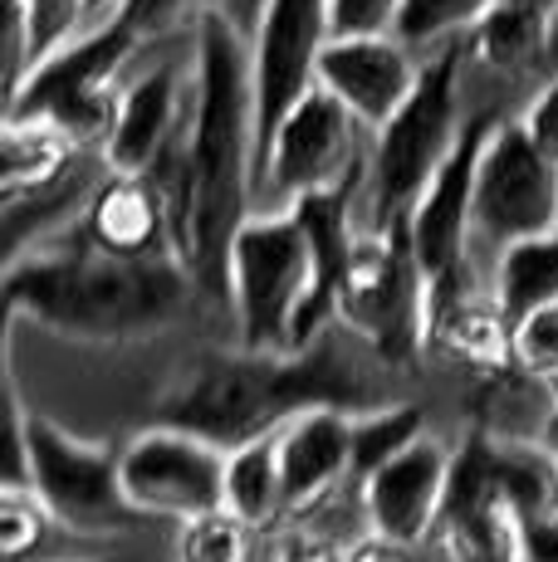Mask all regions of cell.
I'll use <instances>...</instances> for the list:
<instances>
[{
    "mask_svg": "<svg viewBox=\"0 0 558 562\" xmlns=\"http://www.w3.org/2000/svg\"><path fill=\"white\" fill-rule=\"evenodd\" d=\"M260 187L255 59L245 35L221 15H197V108L187 123V240L181 265L201 299H225L231 245L250 221Z\"/></svg>",
    "mask_w": 558,
    "mask_h": 562,
    "instance_id": "cell-1",
    "label": "cell"
},
{
    "mask_svg": "<svg viewBox=\"0 0 558 562\" xmlns=\"http://www.w3.org/2000/svg\"><path fill=\"white\" fill-rule=\"evenodd\" d=\"M201 294L177 255H109L74 235L5 259L10 323H35L69 342H133L181 318Z\"/></svg>",
    "mask_w": 558,
    "mask_h": 562,
    "instance_id": "cell-2",
    "label": "cell"
},
{
    "mask_svg": "<svg viewBox=\"0 0 558 562\" xmlns=\"http://www.w3.org/2000/svg\"><path fill=\"white\" fill-rule=\"evenodd\" d=\"M314 406H343V411L382 406V392L343 352L334 328L304 352H260V348L197 352L177 372L157 416L235 450L245 440L275 436L284 420H294L299 411Z\"/></svg>",
    "mask_w": 558,
    "mask_h": 562,
    "instance_id": "cell-3",
    "label": "cell"
},
{
    "mask_svg": "<svg viewBox=\"0 0 558 562\" xmlns=\"http://www.w3.org/2000/svg\"><path fill=\"white\" fill-rule=\"evenodd\" d=\"M466 40H446L422 64L412 99L378 127V143L368 153V231H392L412 221V205L450 157L460 137V59Z\"/></svg>",
    "mask_w": 558,
    "mask_h": 562,
    "instance_id": "cell-4",
    "label": "cell"
},
{
    "mask_svg": "<svg viewBox=\"0 0 558 562\" xmlns=\"http://www.w3.org/2000/svg\"><path fill=\"white\" fill-rule=\"evenodd\" d=\"M314 299V250L299 215H250L231 245L225 304L235 318V342L260 352H304V318Z\"/></svg>",
    "mask_w": 558,
    "mask_h": 562,
    "instance_id": "cell-5",
    "label": "cell"
},
{
    "mask_svg": "<svg viewBox=\"0 0 558 562\" xmlns=\"http://www.w3.org/2000/svg\"><path fill=\"white\" fill-rule=\"evenodd\" d=\"M143 40L123 25V20H103L99 30L69 40L64 49H55L49 59H40L25 79L10 89L5 117H40L55 123L59 133H69L79 147H103L113 133L118 103V74L133 59V49Z\"/></svg>",
    "mask_w": 558,
    "mask_h": 562,
    "instance_id": "cell-6",
    "label": "cell"
},
{
    "mask_svg": "<svg viewBox=\"0 0 558 562\" xmlns=\"http://www.w3.org/2000/svg\"><path fill=\"white\" fill-rule=\"evenodd\" d=\"M338 323L392 367L426 352V279L412 250V221L392 231L362 225L338 289Z\"/></svg>",
    "mask_w": 558,
    "mask_h": 562,
    "instance_id": "cell-7",
    "label": "cell"
},
{
    "mask_svg": "<svg viewBox=\"0 0 558 562\" xmlns=\"http://www.w3.org/2000/svg\"><path fill=\"white\" fill-rule=\"evenodd\" d=\"M30 430V490L40 494L59 528L79 538H109L143 524L123 490V450L83 440L59 420L25 411Z\"/></svg>",
    "mask_w": 558,
    "mask_h": 562,
    "instance_id": "cell-8",
    "label": "cell"
},
{
    "mask_svg": "<svg viewBox=\"0 0 558 562\" xmlns=\"http://www.w3.org/2000/svg\"><path fill=\"white\" fill-rule=\"evenodd\" d=\"M558 231V161H549L524 133L520 117H500L486 137L470 201V245L534 240Z\"/></svg>",
    "mask_w": 558,
    "mask_h": 562,
    "instance_id": "cell-9",
    "label": "cell"
},
{
    "mask_svg": "<svg viewBox=\"0 0 558 562\" xmlns=\"http://www.w3.org/2000/svg\"><path fill=\"white\" fill-rule=\"evenodd\" d=\"M123 490L143 518H187L225 504V446L157 420L123 446Z\"/></svg>",
    "mask_w": 558,
    "mask_h": 562,
    "instance_id": "cell-10",
    "label": "cell"
},
{
    "mask_svg": "<svg viewBox=\"0 0 558 562\" xmlns=\"http://www.w3.org/2000/svg\"><path fill=\"white\" fill-rule=\"evenodd\" d=\"M358 117L328 89H309L275 127L260 161V187L275 201H299L309 191H328L343 181H362L368 161L358 157Z\"/></svg>",
    "mask_w": 558,
    "mask_h": 562,
    "instance_id": "cell-11",
    "label": "cell"
},
{
    "mask_svg": "<svg viewBox=\"0 0 558 562\" xmlns=\"http://www.w3.org/2000/svg\"><path fill=\"white\" fill-rule=\"evenodd\" d=\"M334 40L328 0H270L255 30V127H260V161L284 113L314 89L319 49Z\"/></svg>",
    "mask_w": 558,
    "mask_h": 562,
    "instance_id": "cell-12",
    "label": "cell"
},
{
    "mask_svg": "<svg viewBox=\"0 0 558 562\" xmlns=\"http://www.w3.org/2000/svg\"><path fill=\"white\" fill-rule=\"evenodd\" d=\"M500 117L495 113H476L460 127L450 157L436 167V177L426 181V191L412 205V250L422 265V279L456 274L470 265V201H476V167L486 153V137Z\"/></svg>",
    "mask_w": 558,
    "mask_h": 562,
    "instance_id": "cell-13",
    "label": "cell"
},
{
    "mask_svg": "<svg viewBox=\"0 0 558 562\" xmlns=\"http://www.w3.org/2000/svg\"><path fill=\"white\" fill-rule=\"evenodd\" d=\"M422 64L412 59V45L397 35H334L319 49L314 83L378 133L382 123L412 99Z\"/></svg>",
    "mask_w": 558,
    "mask_h": 562,
    "instance_id": "cell-14",
    "label": "cell"
},
{
    "mask_svg": "<svg viewBox=\"0 0 558 562\" xmlns=\"http://www.w3.org/2000/svg\"><path fill=\"white\" fill-rule=\"evenodd\" d=\"M450 456H456L450 446L422 436L416 446H406L402 456L378 464V470L358 484L362 514H368L372 533L422 548L426 538L436 533V524H442V504H446V484H450Z\"/></svg>",
    "mask_w": 558,
    "mask_h": 562,
    "instance_id": "cell-15",
    "label": "cell"
},
{
    "mask_svg": "<svg viewBox=\"0 0 558 562\" xmlns=\"http://www.w3.org/2000/svg\"><path fill=\"white\" fill-rule=\"evenodd\" d=\"M426 352H442L460 367H480L490 376L514 367V323L495 294L476 289L470 265L426 284Z\"/></svg>",
    "mask_w": 558,
    "mask_h": 562,
    "instance_id": "cell-16",
    "label": "cell"
},
{
    "mask_svg": "<svg viewBox=\"0 0 558 562\" xmlns=\"http://www.w3.org/2000/svg\"><path fill=\"white\" fill-rule=\"evenodd\" d=\"M275 456L284 474V509L289 518L319 514L353 474V411L314 406L275 430Z\"/></svg>",
    "mask_w": 558,
    "mask_h": 562,
    "instance_id": "cell-17",
    "label": "cell"
},
{
    "mask_svg": "<svg viewBox=\"0 0 558 562\" xmlns=\"http://www.w3.org/2000/svg\"><path fill=\"white\" fill-rule=\"evenodd\" d=\"M181 137V83L171 64H157L143 79H133L118 103L113 133L99 147L103 167L123 171V177H147L157 161L167 157V147Z\"/></svg>",
    "mask_w": 558,
    "mask_h": 562,
    "instance_id": "cell-18",
    "label": "cell"
},
{
    "mask_svg": "<svg viewBox=\"0 0 558 562\" xmlns=\"http://www.w3.org/2000/svg\"><path fill=\"white\" fill-rule=\"evenodd\" d=\"M83 235L109 255H177L171 250V215L153 177L109 171L103 187L89 191Z\"/></svg>",
    "mask_w": 558,
    "mask_h": 562,
    "instance_id": "cell-19",
    "label": "cell"
},
{
    "mask_svg": "<svg viewBox=\"0 0 558 562\" xmlns=\"http://www.w3.org/2000/svg\"><path fill=\"white\" fill-rule=\"evenodd\" d=\"M83 147L55 123L40 117H5L0 137V201H25L74 177Z\"/></svg>",
    "mask_w": 558,
    "mask_h": 562,
    "instance_id": "cell-20",
    "label": "cell"
},
{
    "mask_svg": "<svg viewBox=\"0 0 558 562\" xmlns=\"http://www.w3.org/2000/svg\"><path fill=\"white\" fill-rule=\"evenodd\" d=\"M549 45H554V15L539 5H524V0H495L466 35L470 59L490 64L500 74H520L529 64H539L544 54H554Z\"/></svg>",
    "mask_w": 558,
    "mask_h": 562,
    "instance_id": "cell-21",
    "label": "cell"
},
{
    "mask_svg": "<svg viewBox=\"0 0 558 562\" xmlns=\"http://www.w3.org/2000/svg\"><path fill=\"white\" fill-rule=\"evenodd\" d=\"M225 509L241 514L250 528H275L284 509V474H279L275 436L245 440V446L225 450Z\"/></svg>",
    "mask_w": 558,
    "mask_h": 562,
    "instance_id": "cell-22",
    "label": "cell"
},
{
    "mask_svg": "<svg viewBox=\"0 0 558 562\" xmlns=\"http://www.w3.org/2000/svg\"><path fill=\"white\" fill-rule=\"evenodd\" d=\"M495 299L510 313V323H520L524 313L558 299V231L534 235V240H514L500 250L495 269Z\"/></svg>",
    "mask_w": 558,
    "mask_h": 562,
    "instance_id": "cell-23",
    "label": "cell"
},
{
    "mask_svg": "<svg viewBox=\"0 0 558 562\" xmlns=\"http://www.w3.org/2000/svg\"><path fill=\"white\" fill-rule=\"evenodd\" d=\"M422 436H426V411L416 402H382L368 411H353V474H358V484L378 464H388L406 446H416Z\"/></svg>",
    "mask_w": 558,
    "mask_h": 562,
    "instance_id": "cell-24",
    "label": "cell"
},
{
    "mask_svg": "<svg viewBox=\"0 0 558 562\" xmlns=\"http://www.w3.org/2000/svg\"><path fill=\"white\" fill-rule=\"evenodd\" d=\"M255 533L241 514L207 509L187 524H177V543H171V558L177 562H250L255 558Z\"/></svg>",
    "mask_w": 558,
    "mask_h": 562,
    "instance_id": "cell-25",
    "label": "cell"
},
{
    "mask_svg": "<svg viewBox=\"0 0 558 562\" xmlns=\"http://www.w3.org/2000/svg\"><path fill=\"white\" fill-rule=\"evenodd\" d=\"M490 5H495V0H402L397 40H406L412 49L446 45V40L470 35V25H476Z\"/></svg>",
    "mask_w": 558,
    "mask_h": 562,
    "instance_id": "cell-26",
    "label": "cell"
},
{
    "mask_svg": "<svg viewBox=\"0 0 558 562\" xmlns=\"http://www.w3.org/2000/svg\"><path fill=\"white\" fill-rule=\"evenodd\" d=\"M55 514L40 504L35 490H5L0 494V558L5 562H30L45 548Z\"/></svg>",
    "mask_w": 558,
    "mask_h": 562,
    "instance_id": "cell-27",
    "label": "cell"
},
{
    "mask_svg": "<svg viewBox=\"0 0 558 562\" xmlns=\"http://www.w3.org/2000/svg\"><path fill=\"white\" fill-rule=\"evenodd\" d=\"M514 372L539 376V382L558 372V299L514 323Z\"/></svg>",
    "mask_w": 558,
    "mask_h": 562,
    "instance_id": "cell-28",
    "label": "cell"
},
{
    "mask_svg": "<svg viewBox=\"0 0 558 562\" xmlns=\"http://www.w3.org/2000/svg\"><path fill=\"white\" fill-rule=\"evenodd\" d=\"M402 0H328L334 35H397Z\"/></svg>",
    "mask_w": 558,
    "mask_h": 562,
    "instance_id": "cell-29",
    "label": "cell"
},
{
    "mask_svg": "<svg viewBox=\"0 0 558 562\" xmlns=\"http://www.w3.org/2000/svg\"><path fill=\"white\" fill-rule=\"evenodd\" d=\"M270 562H353V543L309 533V528H284L270 548Z\"/></svg>",
    "mask_w": 558,
    "mask_h": 562,
    "instance_id": "cell-30",
    "label": "cell"
},
{
    "mask_svg": "<svg viewBox=\"0 0 558 562\" xmlns=\"http://www.w3.org/2000/svg\"><path fill=\"white\" fill-rule=\"evenodd\" d=\"M520 123H524V133L534 137V147H539L549 161H558V79H549L539 93H534Z\"/></svg>",
    "mask_w": 558,
    "mask_h": 562,
    "instance_id": "cell-31",
    "label": "cell"
},
{
    "mask_svg": "<svg viewBox=\"0 0 558 562\" xmlns=\"http://www.w3.org/2000/svg\"><path fill=\"white\" fill-rule=\"evenodd\" d=\"M520 562H558V509L520 518Z\"/></svg>",
    "mask_w": 558,
    "mask_h": 562,
    "instance_id": "cell-32",
    "label": "cell"
},
{
    "mask_svg": "<svg viewBox=\"0 0 558 562\" xmlns=\"http://www.w3.org/2000/svg\"><path fill=\"white\" fill-rule=\"evenodd\" d=\"M197 15H221V20H231L235 30H241L245 40H255V30H260V20H265V5L270 0H187Z\"/></svg>",
    "mask_w": 558,
    "mask_h": 562,
    "instance_id": "cell-33",
    "label": "cell"
},
{
    "mask_svg": "<svg viewBox=\"0 0 558 562\" xmlns=\"http://www.w3.org/2000/svg\"><path fill=\"white\" fill-rule=\"evenodd\" d=\"M353 562H416V548L397 543V538H382V533H368L353 543Z\"/></svg>",
    "mask_w": 558,
    "mask_h": 562,
    "instance_id": "cell-34",
    "label": "cell"
},
{
    "mask_svg": "<svg viewBox=\"0 0 558 562\" xmlns=\"http://www.w3.org/2000/svg\"><path fill=\"white\" fill-rule=\"evenodd\" d=\"M544 446L558 456V411H549V426H544Z\"/></svg>",
    "mask_w": 558,
    "mask_h": 562,
    "instance_id": "cell-35",
    "label": "cell"
},
{
    "mask_svg": "<svg viewBox=\"0 0 558 562\" xmlns=\"http://www.w3.org/2000/svg\"><path fill=\"white\" fill-rule=\"evenodd\" d=\"M544 396H549V411H558V372L544 376Z\"/></svg>",
    "mask_w": 558,
    "mask_h": 562,
    "instance_id": "cell-36",
    "label": "cell"
},
{
    "mask_svg": "<svg viewBox=\"0 0 558 562\" xmlns=\"http://www.w3.org/2000/svg\"><path fill=\"white\" fill-rule=\"evenodd\" d=\"M524 5H539V10H549V15H558V0H524Z\"/></svg>",
    "mask_w": 558,
    "mask_h": 562,
    "instance_id": "cell-37",
    "label": "cell"
},
{
    "mask_svg": "<svg viewBox=\"0 0 558 562\" xmlns=\"http://www.w3.org/2000/svg\"><path fill=\"white\" fill-rule=\"evenodd\" d=\"M89 5H93V10H103V5H118V0H89Z\"/></svg>",
    "mask_w": 558,
    "mask_h": 562,
    "instance_id": "cell-38",
    "label": "cell"
},
{
    "mask_svg": "<svg viewBox=\"0 0 558 562\" xmlns=\"http://www.w3.org/2000/svg\"><path fill=\"white\" fill-rule=\"evenodd\" d=\"M554 54H558V15H554V45H549Z\"/></svg>",
    "mask_w": 558,
    "mask_h": 562,
    "instance_id": "cell-39",
    "label": "cell"
}]
</instances>
